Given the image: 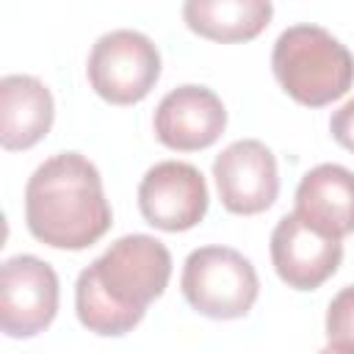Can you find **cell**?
Returning <instances> with one entry per match:
<instances>
[{
  "label": "cell",
  "mask_w": 354,
  "mask_h": 354,
  "mask_svg": "<svg viewBox=\"0 0 354 354\" xmlns=\"http://www.w3.org/2000/svg\"><path fill=\"white\" fill-rule=\"evenodd\" d=\"M171 277V254L163 241L133 232L113 241L91 266L77 274L75 313L100 337L133 332L147 307L163 296Z\"/></svg>",
  "instance_id": "6da1fadb"
},
{
  "label": "cell",
  "mask_w": 354,
  "mask_h": 354,
  "mask_svg": "<svg viewBox=\"0 0 354 354\" xmlns=\"http://www.w3.org/2000/svg\"><path fill=\"white\" fill-rule=\"evenodd\" d=\"M113 213L97 166L80 152H58L36 166L25 185V224L53 249L80 252L111 230Z\"/></svg>",
  "instance_id": "7a4b0ae2"
},
{
  "label": "cell",
  "mask_w": 354,
  "mask_h": 354,
  "mask_svg": "<svg viewBox=\"0 0 354 354\" xmlns=\"http://www.w3.org/2000/svg\"><path fill=\"white\" fill-rule=\"evenodd\" d=\"M271 69L288 97L307 108L340 100L354 83V55L321 25H290L279 33Z\"/></svg>",
  "instance_id": "3957f363"
},
{
  "label": "cell",
  "mask_w": 354,
  "mask_h": 354,
  "mask_svg": "<svg viewBox=\"0 0 354 354\" xmlns=\"http://www.w3.org/2000/svg\"><path fill=\"white\" fill-rule=\"evenodd\" d=\"M180 290L191 310L213 321L243 318L260 293L249 257L230 246H199L183 263Z\"/></svg>",
  "instance_id": "277c9868"
},
{
  "label": "cell",
  "mask_w": 354,
  "mask_h": 354,
  "mask_svg": "<svg viewBox=\"0 0 354 354\" xmlns=\"http://www.w3.org/2000/svg\"><path fill=\"white\" fill-rule=\"evenodd\" d=\"M88 86L111 105L141 102L160 77V53L141 30L119 28L102 33L86 64Z\"/></svg>",
  "instance_id": "5b68a950"
},
{
  "label": "cell",
  "mask_w": 354,
  "mask_h": 354,
  "mask_svg": "<svg viewBox=\"0 0 354 354\" xmlns=\"http://www.w3.org/2000/svg\"><path fill=\"white\" fill-rule=\"evenodd\" d=\"M58 313V274L36 254H14L0 268V329L8 337L44 332Z\"/></svg>",
  "instance_id": "8992f818"
},
{
  "label": "cell",
  "mask_w": 354,
  "mask_h": 354,
  "mask_svg": "<svg viewBox=\"0 0 354 354\" xmlns=\"http://www.w3.org/2000/svg\"><path fill=\"white\" fill-rule=\"evenodd\" d=\"M207 183L194 163L160 160L138 183V210L147 224L163 232H185L207 213Z\"/></svg>",
  "instance_id": "52a82bcc"
},
{
  "label": "cell",
  "mask_w": 354,
  "mask_h": 354,
  "mask_svg": "<svg viewBox=\"0 0 354 354\" xmlns=\"http://www.w3.org/2000/svg\"><path fill=\"white\" fill-rule=\"evenodd\" d=\"M213 180L221 205L235 216L263 213L279 194L277 158L257 138H241L224 147L213 160Z\"/></svg>",
  "instance_id": "ba28073f"
},
{
  "label": "cell",
  "mask_w": 354,
  "mask_h": 354,
  "mask_svg": "<svg viewBox=\"0 0 354 354\" xmlns=\"http://www.w3.org/2000/svg\"><path fill=\"white\" fill-rule=\"evenodd\" d=\"M271 263L293 290L321 288L343 263V243L321 235L296 213H285L271 232Z\"/></svg>",
  "instance_id": "9c48e42d"
},
{
  "label": "cell",
  "mask_w": 354,
  "mask_h": 354,
  "mask_svg": "<svg viewBox=\"0 0 354 354\" xmlns=\"http://www.w3.org/2000/svg\"><path fill=\"white\" fill-rule=\"evenodd\" d=\"M155 136L174 152H196L216 144L227 127V108L207 86L171 88L155 108Z\"/></svg>",
  "instance_id": "30bf717a"
},
{
  "label": "cell",
  "mask_w": 354,
  "mask_h": 354,
  "mask_svg": "<svg viewBox=\"0 0 354 354\" xmlns=\"http://www.w3.org/2000/svg\"><path fill=\"white\" fill-rule=\"evenodd\" d=\"M301 221L326 238L343 241L354 232V171L340 163L310 169L296 188V210Z\"/></svg>",
  "instance_id": "8fae6325"
},
{
  "label": "cell",
  "mask_w": 354,
  "mask_h": 354,
  "mask_svg": "<svg viewBox=\"0 0 354 354\" xmlns=\"http://www.w3.org/2000/svg\"><path fill=\"white\" fill-rule=\"evenodd\" d=\"M55 102L50 88L33 75H6L0 80V144L8 152L36 147L53 127Z\"/></svg>",
  "instance_id": "7c38bea8"
},
{
  "label": "cell",
  "mask_w": 354,
  "mask_h": 354,
  "mask_svg": "<svg viewBox=\"0 0 354 354\" xmlns=\"http://www.w3.org/2000/svg\"><path fill=\"white\" fill-rule=\"evenodd\" d=\"M274 6L266 0H188L183 6L185 25L210 41H249L266 30Z\"/></svg>",
  "instance_id": "4fadbf2b"
},
{
  "label": "cell",
  "mask_w": 354,
  "mask_h": 354,
  "mask_svg": "<svg viewBox=\"0 0 354 354\" xmlns=\"http://www.w3.org/2000/svg\"><path fill=\"white\" fill-rule=\"evenodd\" d=\"M326 340L329 346L354 354V285L337 290L326 307Z\"/></svg>",
  "instance_id": "5bb4252c"
},
{
  "label": "cell",
  "mask_w": 354,
  "mask_h": 354,
  "mask_svg": "<svg viewBox=\"0 0 354 354\" xmlns=\"http://www.w3.org/2000/svg\"><path fill=\"white\" fill-rule=\"evenodd\" d=\"M329 133H332V138H335L343 149L354 152V100H348L346 105H340V108L332 113V119H329Z\"/></svg>",
  "instance_id": "9a60e30c"
},
{
  "label": "cell",
  "mask_w": 354,
  "mask_h": 354,
  "mask_svg": "<svg viewBox=\"0 0 354 354\" xmlns=\"http://www.w3.org/2000/svg\"><path fill=\"white\" fill-rule=\"evenodd\" d=\"M318 354H346V351H340V348H335V346H329V343H326V346H324Z\"/></svg>",
  "instance_id": "2e32d148"
}]
</instances>
